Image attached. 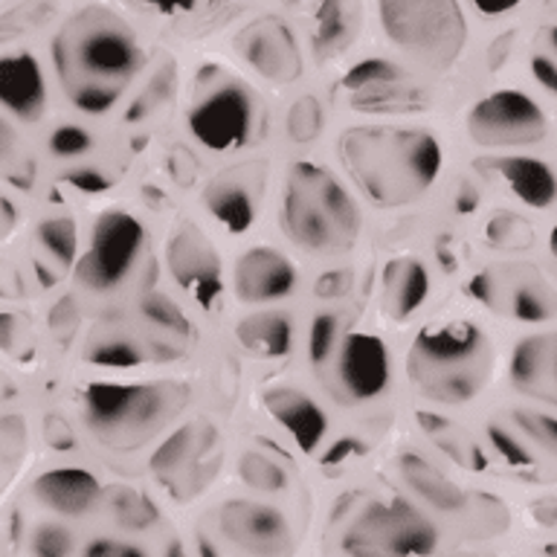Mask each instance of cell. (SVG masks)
<instances>
[{"mask_svg":"<svg viewBox=\"0 0 557 557\" xmlns=\"http://www.w3.org/2000/svg\"><path fill=\"white\" fill-rule=\"evenodd\" d=\"M143 67L134 26L104 3H87L52 35V70L70 102L99 116L116 108Z\"/></svg>","mask_w":557,"mask_h":557,"instance_id":"cell-1","label":"cell"},{"mask_svg":"<svg viewBox=\"0 0 557 557\" xmlns=\"http://www.w3.org/2000/svg\"><path fill=\"white\" fill-rule=\"evenodd\" d=\"M339 160L366 198L383 209L416 203L442 174V146L430 131L355 125L339 134Z\"/></svg>","mask_w":557,"mask_h":557,"instance_id":"cell-2","label":"cell"},{"mask_svg":"<svg viewBox=\"0 0 557 557\" xmlns=\"http://www.w3.org/2000/svg\"><path fill=\"white\" fill-rule=\"evenodd\" d=\"M491 339L473 322L426 325L409 346V383L435 404H468L491 381Z\"/></svg>","mask_w":557,"mask_h":557,"instance_id":"cell-3","label":"cell"},{"mask_svg":"<svg viewBox=\"0 0 557 557\" xmlns=\"http://www.w3.org/2000/svg\"><path fill=\"white\" fill-rule=\"evenodd\" d=\"M282 230L308 252H346L360 235V209L343 183L317 163H296L287 172Z\"/></svg>","mask_w":557,"mask_h":557,"instance_id":"cell-4","label":"cell"},{"mask_svg":"<svg viewBox=\"0 0 557 557\" xmlns=\"http://www.w3.org/2000/svg\"><path fill=\"white\" fill-rule=\"evenodd\" d=\"M189 389L177 381H99L82 395L87 430L113 450H134L154 438L186 404Z\"/></svg>","mask_w":557,"mask_h":557,"instance_id":"cell-5","label":"cell"},{"mask_svg":"<svg viewBox=\"0 0 557 557\" xmlns=\"http://www.w3.org/2000/svg\"><path fill=\"white\" fill-rule=\"evenodd\" d=\"M191 137L209 151H238L261 134V104L250 85L218 64H203L186 111Z\"/></svg>","mask_w":557,"mask_h":557,"instance_id":"cell-6","label":"cell"},{"mask_svg":"<svg viewBox=\"0 0 557 557\" xmlns=\"http://www.w3.org/2000/svg\"><path fill=\"white\" fill-rule=\"evenodd\" d=\"M381 26L400 52L426 70H447L468 44L459 0H377Z\"/></svg>","mask_w":557,"mask_h":557,"instance_id":"cell-7","label":"cell"},{"mask_svg":"<svg viewBox=\"0 0 557 557\" xmlns=\"http://www.w3.org/2000/svg\"><path fill=\"white\" fill-rule=\"evenodd\" d=\"M438 548V531L407 499L369 503L343 534L348 557H430Z\"/></svg>","mask_w":557,"mask_h":557,"instance_id":"cell-8","label":"cell"},{"mask_svg":"<svg viewBox=\"0 0 557 557\" xmlns=\"http://www.w3.org/2000/svg\"><path fill=\"white\" fill-rule=\"evenodd\" d=\"M146 233L125 209H104L94 221L85 256L76 261V278L90 290H113L139 261Z\"/></svg>","mask_w":557,"mask_h":557,"instance_id":"cell-9","label":"cell"},{"mask_svg":"<svg viewBox=\"0 0 557 557\" xmlns=\"http://www.w3.org/2000/svg\"><path fill=\"white\" fill-rule=\"evenodd\" d=\"M546 113L522 90H496L468 113L470 139L482 148H520L546 137Z\"/></svg>","mask_w":557,"mask_h":557,"instance_id":"cell-10","label":"cell"},{"mask_svg":"<svg viewBox=\"0 0 557 557\" xmlns=\"http://www.w3.org/2000/svg\"><path fill=\"white\" fill-rule=\"evenodd\" d=\"M151 470L172 491L181 487L177 496L200 491V485L218 470V430L200 418L189 421L157 447L151 456Z\"/></svg>","mask_w":557,"mask_h":557,"instance_id":"cell-11","label":"cell"},{"mask_svg":"<svg viewBox=\"0 0 557 557\" xmlns=\"http://www.w3.org/2000/svg\"><path fill=\"white\" fill-rule=\"evenodd\" d=\"M334 383L339 400L346 404H363V400L381 398L389 386V351L377 334L351 331L339 337L334 348Z\"/></svg>","mask_w":557,"mask_h":557,"instance_id":"cell-12","label":"cell"},{"mask_svg":"<svg viewBox=\"0 0 557 557\" xmlns=\"http://www.w3.org/2000/svg\"><path fill=\"white\" fill-rule=\"evenodd\" d=\"M339 87L346 90L348 104L363 113H407L424 104V94L407 76V70L389 59L357 61L339 78Z\"/></svg>","mask_w":557,"mask_h":557,"instance_id":"cell-13","label":"cell"},{"mask_svg":"<svg viewBox=\"0 0 557 557\" xmlns=\"http://www.w3.org/2000/svg\"><path fill=\"white\" fill-rule=\"evenodd\" d=\"M235 44L242 59L273 85H294L302 76V50L282 17L264 15L252 21L238 33Z\"/></svg>","mask_w":557,"mask_h":557,"instance_id":"cell-14","label":"cell"},{"mask_svg":"<svg viewBox=\"0 0 557 557\" xmlns=\"http://www.w3.org/2000/svg\"><path fill=\"white\" fill-rule=\"evenodd\" d=\"M264 181H268V174H264L261 163L224 169L207 183L200 200L226 233L242 235L259 221Z\"/></svg>","mask_w":557,"mask_h":557,"instance_id":"cell-15","label":"cell"},{"mask_svg":"<svg viewBox=\"0 0 557 557\" xmlns=\"http://www.w3.org/2000/svg\"><path fill=\"white\" fill-rule=\"evenodd\" d=\"M169 273L203 308H212L221 294V259L207 235L195 224L177 226L165 244Z\"/></svg>","mask_w":557,"mask_h":557,"instance_id":"cell-16","label":"cell"},{"mask_svg":"<svg viewBox=\"0 0 557 557\" xmlns=\"http://www.w3.org/2000/svg\"><path fill=\"white\" fill-rule=\"evenodd\" d=\"M221 531L252 557H287L294 548L285 513L273 505L235 499L221 508Z\"/></svg>","mask_w":557,"mask_h":557,"instance_id":"cell-17","label":"cell"},{"mask_svg":"<svg viewBox=\"0 0 557 557\" xmlns=\"http://www.w3.org/2000/svg\"><path fill=\"white\" fill-rule=\"evenodd\" d=\"M296 287V268L285 252L273 247H250L235 261L233 290L247 305L285 299Z\"/></svg>","mask_w":557,"mask_h":557,"instance_id":"cell-18","label":"cell"},{"mask_svg":"<svg viewBox=\"0 0 557 557\" xmlns=\"http://www.w3.org/2000/svg\"><path fill=\"white\" fill-rule=\"evenodd\" d=\"M0 108L24 122H38L47 111V82L33 52L0 55Z\"/></svg>","mask_w":557,"mask_h":557,"instance_id":"cell-19","label":"cell"},{"mask_svg":"<svg viewBox=\"0 0 557 557\" xmlns=\"http://www.w3.org/2000/svg\"><path fill=\"white\" fill-rule=\"evenodd\" d=\"M511 383L522 395L557 407V331L525 337L513 348Z\"/></svg>","mask_w":557,"mask_h":557,"instance_id":"cell-20","label":"cell"},{"mask_svg":"<svg viewBox=\"0 0 557 557\" xmlns=\"http://www.w3.org/2000/svg\"><path fill=\"white\" fill-rule=\"evenodd\" d=\"M264 409L276 424L285 426L296 447L305 453L317 450L329 433V418L320 404L294 386H276V389L264 392Z\"/></svg>","mask_w":557,"mask_h":557,"instance_id":"cell-21","label":"cell"},{"mask_svg":"<svg viewBox=\"0 0 557 557\" xmlns=\"http://www.w3.org/2000/svg\"><path fill=\"white\" fill-rule=\"evenodd\" d=\"M33 491L38 496V503L47 505L50 511L61 513V517H82L102 496L99 479L82 468L47 470V473L35 479Z\"/></svg>","mask_w":557,"mask_h":557,"instance_id":"cell-22","label":"cell"},{"mask_svg":"<svg viewBox=\"0 0 557 557\" xmlns=\"http://www.w3.org/2000/svg\"><path fill=\"white\" fill-rule=\"evenodd\" d=\"M430 294V276L418 259L400 256L383 268L381 302L389 320H409Z\"/></svg>","mask_w":557,"mask_h":557,"instance_id":"cell-23","label":"cell"},{"mask_svg":"<svg viewBox=\"0 0 557 557\" xmlns=\"http://www.w3.org/2000/svg\"><path fill=\"white\" fill-rule=\"evenodd\" d=\"M494 172L525 207L548 209L557 203V174L537 157H503L494 160Z\"/></svg>","mask_w":557,"mask_h":557,"instance_id":"cell-24","label":"cell"},{"mask_svg":"<svg viewBox=\"0 0 557 557\" xmlns=\"http://www.w3.org/2000/svg\"><path fill=\"white\" fill-rule=\"evenodd\" d=\"M400 476L412 491H416L426 505H433L435 511L444 513H465L468 511V494L461 491L450 476H444L433 461L421 459L416 453L400 456Z\"/></svg>","mask_w":557,"mask_h":557,"instance_id":"cell-25","label":"cell"},{"mask_svg":"<svg viewBox=\"0 0 557 557\" xmlns=\"http://www.w3.org/2000/svg\"><path fill=\"white\" fill-rule=\"evenodd\" d=\"M235 337L250 355L276 360V357H285L294 346V322L282 311H259L235 329Z\"/></svg>","mask_w":557,"mask_h":557,"instance_id":"cell-26","label":"cell"},{"mask_svg":"<svg viewBox=\"0 0 557 557\" xmlns=\"http://www.w3.org/2000/svg\"><path fill=\"white\" fill-rule=\"evenodd\" d=\"M357 29V0H320L317 26H313V47L322 55L339 52Z\"/></svg>","mask_w":557,"mask_h":557,"instance_id":"cell-27","label":"cell"},{"mask_svg":"<svg viewBox=\"0 0 557 557\" xmlns=\"http://www.w3.org/2000/svg\"><path fill=\"white\" fill-rule=\"evenodd\" d=\"M87 360L104 369H134L143 363V348L116 329H99L87 339Z\"/></svg>","mask_w":557,"mask_h":557,"instance_id":"cell-28","label":"cell"},{"mask_svg":"<svg viewBox=\"0 0 557 557\" xmlns=\"http://www.w3.org/2000/svg\"><path fill=\"white\" fill-rule=\"evenodd\" d=\"M139 320L148 322L151 329H157L160 334H165V337L183 339L189 334L186 313L163 294H148L139 299Z\"/></svg>","mask_w":557,"mask_h":557,"instance_id":"cell-29","label":"cell"},{"mask_svg":"<svg viewBox=\"0 0 557 557\" xmlns=\"http://www.w3.org/2000/svg\"><path fill=\"white\" fill-rule=\"evenodd\" d=\"M38 244L44 247V252H50V259H55L61 268H70L76 261L78 252V238H76V224L73 218L55 215L41 221L38 226Z\"/></svg>","mask_w":557,"mask_h":557,"instance_id":"cell-30","label":"cell"},{"mask_svg":"<svg viewBox=\"0 0 557 557\" xmlns=\"http://www.w3.org/2000/svg\"><path fill=\"white\" fill-rule=\"evenodd\" d=\"M238 470H242L244 485L256 487V491H285L287 487V470L259 450L244 453Z\"/></svg>","mask_w":557,"mask_h":557,"instance_id":"cell-31","label":"cell"},{"mask_svg":"<svg viewBox=\"0 0 557 557\" xmlns=\"http://www.w3.org/2000/svg\"><path fill=\"white\" fill-rule=\"evenodd\" d=\"M325 116H322V104L317 96H299L290 111H287V137L294 143H311L322 134Z\"/></svg>","mask_w":557,"mask_h":557,"instance_id":"cell-32","label":"cell"},{"mask_svg":"<svg viewBox=\"0 0 557 557\" xmlns=\"http://www.w3.org/2000/svg\"><path fill=\"white\" fill-rule=\"evenodd\" d=\"M339 343V320L334 313H320L313 317L311 331H308V355L317 366L329 363L334 348Z\"/></svg>","mask_w":557,"mask_h":557,"instance_id":"cell-33","label":"cell"},{"mask_svg":"<svg viewBox=\"0 0 557 557\" xmlns=\"http://www.w3.org/2000/svg\"><path fill=\"white\" fill-rule=\"evenodd\" d=\"M113 511H116V522L125 529H146L148 522L157 520L154 505L134 491H120L113 496Z\"/></svg>","mask_w":557,"mask_h":557,"instance_id":"cell-34","label":"cell"},{"mask_svg":"<svg viewBox=\"0 0 557 557\" xmlns=\"http://www.w3.org/2000/svg\"><path fill=\"white\" fill-rule=\"evenodd\" d=\"M90 148H94V137L82 125H61L50 134V151L55 157H64V160L87 154Z\"/></svg>","mask_w":557,"mask_h":557,"instance_id":"cell-35","label":"cell"},{"mask_svg":"<svg viewBox=\"0 0 557 557\" xmlns=\"http://www.w3.org/2000/svg\"><path fill=\"white\" fill-rule=\"evenodd\" d=\"M0 348L7 355H24L33 348V331L29 322L17 313H0Z\"/></svg>","mask_w":557,"mask_h":557,"instance_id":"cell-36","label":"cell"},{"mask_svg":"<svg viewBox=\"0 0 557 557\" xmlns=\"http://www.w3.org/2000/svg\"><path fill=\"white\" fill-rule=\"evenodd\" d=\"M487 238L496 247H511V250H520L529 244V226L522 224L517 215H499L487 224Z\"/></svg>","mask_w":557,"mask_h":557,"instance_id":"cell-37","label":"cell"},{"mask_svg":"<svg viewBox=\"0 0 557 557\" xmlns=\"http://www.w3.org/2000/svg\"><path fill=\"white\" fill-rule=\"evenodd\" d=\"M73 552V537L61 525H41L33 537L35 557H70Z\"/></svg>","mask_w":557,"mask_h":557,"instance_id":"cell-38","label":"cell"},{"mask_svg":"<svg viewBox=\"0 0 557 557\" xmlns=\"http://www.w3.org/2000/svg\"><path fill=\"white\" fill-rule=\"evenodd\" d=\"M517 424H520L540 447H546L548 453H557V418L543 416V412H517Z\"/></svg>","mask_w":557,"mask_h":557,"instance_id":"cell-39","label":"cell"},{"mask_svg":"<svg viewBox=\"0 0 557 557\" xmlns=\"http://www.w3.org/2000/svg\"><path fill=\"white\" fill-rule=\"evenodd\" d=\"M487 438H491L494 450L499 453L511 468H529L531 465V453L525 450L508 430H503V426H487Z\"/></svg>","mask_w":557,"mask_h":557,"instance_id":"cell-40","label":"cell"},{"mask_svg":"<svg viewBox=\"0 0 557 557\" xmlns=\"http://www.w3.org/2000/svg\"><path fill=\"white\" fill-rule=\"evenodd\" d=\"M85 557H146V552L131 543H120V540L99 537L94 543H87Z\"/></svg>","mask_w":557,"mask_h":557,"instance_id":"cell-41","label":"cell"},{"mask_svg":"<svg viewBox=\"0 0 557 557\" xmlns=\"http://www.w3.org/2000/svg\"><path fill=\"white\" fill-rule=\"evenodd\" d=\"M64 181L73 183V186L82 191H104L111 186V177L104 172H99V169H90V165L73 169V172L64 174Z\"/></svg>","mask_w":557,"mask_h":557,"instance_id":"cell-42","label":"cell"},{"mask_svg":"<svg viewBox=\"0 0 557 557\" xmlns=\"http://www.w3.org/2000/svg\"><path fill=\"white\" fill-rule=\"evenodd\" d=\"M317 296H325V299H337V296H346L351 290V273L348 270H331V273H322L317 278Z\"/></svg>","mask_w":557,"mask_h":557,"instance_id":"cell-43","label":"cell"},{"mask_svg":"<svg viewBox=\"0 0 557 557\" xmlns=\"http://www.w3.org/2000/svg\"><path fill=\"white\" fill-rule=\"evenodd\" d=\"M531 76L537 78L540 87H546L552 94H557V61L548 55H534L531 59Z\"/></svg>","mask_w":557,"mask_h":557,"instance_id":"cell-44","label":"cell"},{"mask_svg":"<svg viewBox=\"0 0 557 557\" xmlns=\"http://www.w3.org/2000/svg\"><path fill=\"white\" fill-rule=\"evenodd\" d=\"M47 442L52 447H59V450H67L73 447V433H70V426L61 421V418H47Z\"/></svg>","mask_w":557,"mask_h":557,"instance_id":"cell-45","label":"cell"},{"mask_svg":"<svg viewBox=\"0 0 557 557\" xmlns=\"http://www.w3.org/2000/svg\"><path fill=\"white\" fill-rule=\"evenodd\" d=\"M470 3H473V9H476V12H482V15L499 17V15H508V12H513V9L520 7L522 0H470Z\"/></svg>","mask_w":557,"mask_h":557,"instance_id":"cell-46","label":"cell"},{"mask_svg":"<svg viewBox=\"0 0 557 557\" xmlns=\"http://www.w3.org/2000/svg\"><path fill=\"white\" fill-rule=\"evenodd\" d=\"M357 450V442L355 438H339L334 447H331L325 456H322V465H329V468H334V465H343L346 459H351Z\"/></svg>","mask_w":557,"mask_h":557,"instance_id":"cell-47","label":"cell"},{"mask_svg":"<svg viewBox=\"0 0 557 557\" xmlns=\"http://www.w3.org/2000/svg\"><path fill=\"white\" fill-rule=\"evenodd\" d=\"M148 9H154V12H163V15H183V12H189L198 0H143Z\"/></svg>","mask_w":557,"mask_h":557,"instance_id":"cell-48","label":"cell"},{"mask_svg":"<svg viewBox=\"0 0 557 557\" xmlns=\"http://www.w3.org/2000/svg\"><path fill=\"white\" fill-rule=\"evenodd\" d=\"M15 224H17L15 207H12V203H9V200L0 195V242H3V238H7L12 230H15Z\"/></svg>","mask_w":557,"mask_h":557,"instance_id":"cell-49","label":"cell"},{"mask_svg":"<svg viewBox=\"0 0 557 557\" xmlns=\"http://www.w3.org/2000/svg\"><path fill=\"white\" fill-rule=\"evenodd\" d=\"M15 148V131L3 116H0V157H7Z\"/></svg>","mask_w":557,"mask_h":557,"instance_id":"cell-50","label":"cell"},{"mask_svg":"<svg viewBox=\"0 0 557 557\" xmlns=\"http://www.w3.org/2000/svg\"><path fill=\"white\" fill-rule=\"evenodd\" d=\"M548 247H552V252H555V259H557V226L552 230V235H548Z\"/></svg>","mask_w":557,"mask_h":557,"instance_id":"cell-51","label":"cell"},{"mask_svg":"<svg viewBox=\"0 0 557 557\" xmlns=\"http://www.w3.org/2000/svg\"><path fill=\"white\" fill-rule=\"evenodd\" d=\"M548 38H552V47L557 50V26H552V29H548Z\"/></svg>","mask_w":557,"mask_h":557,"instance_id":"cell-52","label":"cell"},{"mask_svg":"<svg viewBox=\"0 0 557 557\" xmlns=\"http://www.w3.org/2000/svg\"><path fill=\"white\" fill-rule=\"evenodd\" d=\"M548 9H557V0H548Z\"/></svg>","mask_w":557,"mask_h":557,"instance_id":"cell-53","label":"cell"}]
</instances>
